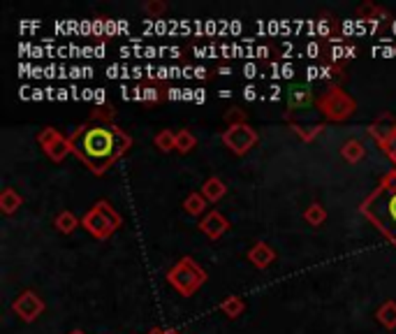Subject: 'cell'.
Listing matches in <instances>:
<instances>
[{"mask_svg":"<svg viewBox=\"0 0 396 334\" xmlns=\"http://www.w3.org/2000/svg\"><path fill=\"white\" fill-rule=\"evenodd\" d=\"M346 156H348V158H359V156H362V149H359V144H348V147H346Z\"/></svg>","mask_w":396,"mask_h":334,"instance_id":"9a60e30c","label":"cell"},{"mask_svg":"<svg viewBox=\"0 0 396 334\" xmlns=\"http://www.w3.org/2000/svg\"><path fill=\"white\" fill-rule=\"evenodd\" d=\"M121 137L110 128H84L74 137V151L95 169H105L121 151Z\"/></svg>","mask_w":396,"mask_h":334,"instance_id":"6da1fadb","label":"cell"},{"mask_svg":"<svg viewBox=\"0 0 396 334\" xmlns=\"http://www.w3.org/2000/svg\"><path fill=\"white\" fill-rule=\"evenodd\" d=\"M290 103H292V105H297V107L309 105V103H311L309 91H306L304 86H295V88H292V91H290Z\"/></svg>","mask_w":396,"mask_h":334,"instance_id":"8992f818","label":"cell"},{"mask_svg":"<svg viewBox=\"0 0 396 334\" xmlns=\"http://www.w3.org/2000/svg\"><path fill=\"white\" fill-rule=\"evenodd\" d=\"M72 334H84V332H72Z\"/></svg>","mask_w":396,"mask_h":334,"instance_id":"ac0fdd59","label":"cell"},{"mask_svg":"<svg viewBox=\"0 0 396 334\" xmlns=\"http://www.w3.org/2000/svg\"><path fill=\"white\" fill-rule=\"evenodd\" d=\"M14 309L19 313H21V316L25 318V320H30V318H35L37 313L42 311V302L35 298V295H30V293H25L21 300L17 302L14 304Z\"/></svg>","mask_w":396,"mask_h":334,"instance_id":"7a4b0ae2","label":"cell"},{"mask_svg":"<svg viewBox=\"0 0 396 334\" xmlns=\"http://www.w3.org/2000/svg\"><path fill=\"white\" fill-rule=\"evenodd\" d=\"M204 193H207L211 200H218V198H220V195H222V193H225V186H222L218 179H211V181H209V184H207V186H204Z\"/></svg>","mask_w":396,"mask_h":334,"instance_id":"ba28073f","label":"cell"},{"mask_svg":"<svg viewBox=\"0 0 396 334\" xmlns=\"http://www.w3.org/2000/svg\"><path fill=\"white\" fill-rule=\"evenodd\" d=\"M246 98H248V100H253V98H255V88H253V86H248V88H246Z\"/></svg>","mask_w":396,"mask_h":334,"instance_id":"e0dca14e","label":"cell"},{"mask_svg":"<svg viewBox=\"0 0 396 334\" xmlns=\"http://www.w3.org/2000/svg\"><path fill=\"white\" fill-rule=\"evenodd\" d=\"M378 316H380V320H382V323H385L387 327H394V325H396V304H394V302H389V304L382 306Z\"/></svg>","mask_w":396,"mask_h":334,"instance_id":"52a82bcc","label":"cell"},{"mask_svg":"<svg viewBox=\"0 0 396 334\" xmlns=\"http://www.w3.org/2000/svg\"><path fill=\"white\" fill-rule=\"evenodd\" d=\"M251 258H253V262L255 264H260V267H267V264L271 262V251L264 247V244H260V247H255L253 251H251Z\"/></svg>","mask_w":396,"mask_h":334,"instance_id":"5b68a950","label":"cell"},{"mask_svg":"<svg viewBox=\"0 0 396 334\" xmlns=\"http://www.w3.org/2000/svg\"><path fill=\"white\" fill-rule=\"evenodd\" d=\"M186 207H188V211H193V213L202 211V198H200V195H190Z\"/></svg>","mask_w":396,"mask_h":334,"instance_id":"5bb4252c","label":"cell"},{"mask_svg":"<svg viewBox=\"0 0 396 334\" xmlns=\"http://www.w3.org/2000/svg\"><path fill=\"white\" fill-rule=\"evenodd\" d=\"M306 218H309L313 225H317V223H322V220H324V211L315 205V207H311V209L306 211Z\"/></svg>","mask_w":396,"mask_h":334,"instance_id":"8fae6325","label":"cell"},{"mask_svg":"<svg viewBox=\"0 0 396 334\" xmlns=\"http://www.w3.org/2000/svg\"><path fill=\"white\" fill-rule=\"evenodd\" d=\"M74 223H76V220H74L72 213H63V216L59 218V228H61L63 232H70V230H72V228H74Z\"/></svg>","mask_w":396,"mask_h":334,"instance_id":"4fadbf2b","label":"cell"},{"mask_svg":"<svg viewBox=\"0 0 396 334\" xmlns=\"http://www.w3.org/2000/svg\"><path fill=\"white\" fill-rule=\"evenodd\" d=\"M202 230H207L211 237H218L222 230H225V218L220 213H211L207 218V223H202Z\"/></svg>","mask_w":396,"mask_h":334,"instance_id":"277c9868","label":"cell"},{"mask_svg":"<svg viewBox=\"0 0 396 334\" xmlns=\"http://www.w3.org/2000/svg\"><path fill=\"white\" fill-rule=\"evenodd\" d=\"M382 228L396 237V191L387 200V218H382Z\"/></svg>","mask_w":396,"mask_h":334,"instance_id":"3957f363","label":"cell"},{"mask_svg":"<svg viewBox=\"0 0 396 334\" xmlns=\"http://www.w3.org/2000/svg\"><path fill=\"white\" fill-rule=\"evenodd\" d=\"M158 147H160L163 151H167V149H171L176 144V137L174 135H169V132H163V135H158Z\"/></svg>","mask_w":396,"mask_h":334,"instance_id":"30bf717a","label":"cell"},{"mask_svg":"<svg viewBox=\"0 0 396 334\" xmlns=\"http://www.w3.org/2000/svg\"><path fill=\"white\" fill-rule=\"evenodd\" d=\"M241 309H244V304H241L239 300H229V302H225V304H222V311L225 313H229V316H236V313L241 311Z\"/></svg>","mask_w":396,"mask_h":334,"instance_id":"7c38bea8","label":"cell"},{"mask_svg":"<svg viewBox=\"0 0 396 334\" xmlns=\"http://www.w3.org/2000/svg\"><path fill=\"white\" fill-rule=\"evenodd\" d=\"M14 202L19 205V198H14L12 193H5V211H12L14 209Z\"/></svg>","mask_w":396,"mask_h":334,"instance_id":"2e32d148","label":"cell"},{"mask_svg":"<svg viewBox=\"0 0 396 334\" xmlns=\"http://www.w3.org/2000/svg\"><path fill=\"white\" fill-rule=\"evenodd\" d=\"M195 147V137L188 135V132H181V135H176V149L181 151H190Z\"/></svg>","mask_w":396,"mask_h":334,"instance_id":"9c48e42d","label":"cell"}]
</instances>
